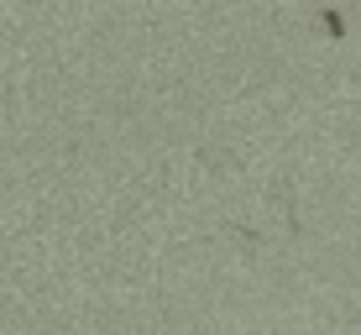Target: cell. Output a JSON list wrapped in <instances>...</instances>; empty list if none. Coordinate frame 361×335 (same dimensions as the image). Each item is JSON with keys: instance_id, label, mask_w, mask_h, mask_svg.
Instances as JSON below:
<instances>
[{"instance_id": "obj_1", "label": "cell", "mask_w": 361, "mask_h": 335, "mask_svg": "<svg viewBox=\"0 0 361 335\" xmlns=\"http://www.w3.org/2000/svg\"><path fill=\"white\" fill-rule=\"evenodd\" d=\"M319 27H325L330 37H341V32H345V21H341V16H335V11H325V16H319Z\"/></svg>"}]
</instances>
